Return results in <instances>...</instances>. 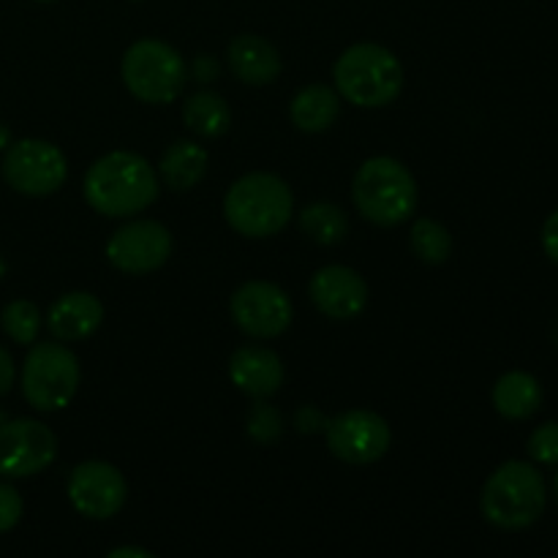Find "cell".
Returning a JSON list of instances; mask_svg holds the SVG:
<instances>
[{"mask_svg":"<svg viewBox=\"0 0 558 558\" xmlns=\"http://www.w3.org/2000/svg\"><path fill=\"white\" fill-rule=\"evenodd\" d=\"M156 167L134 150H112L87 167L82 180L85 202L104 218H131L158 199Z\"/></svg>","mask_w":558,"mask_h":558,"instance_id":"1","label":"cell"},{"mask_svg":"<svg viewBox=\"0 0 558 558\" xmlns=\"http://www.w3.org/2000/svg\"><path fill=\"white\" fill-rule=\"evenodd\" d=\"M548 485L537 463L507 461L485 480L480 512L501 532H523L545 515Z\"/></svg>","mask_w":558,"mask_h":558,"instance_id":"2","label":"cell"},{"mask_svg":"<svg viewBox=\"0 0 558 558\" xmlns=\"http://www.w3.org/2000/svg\"><path fill=\"white\" fill-rule=\"evenodd\" d=\"M332 82H336L341 101H349L360 109H379L390 107L401 96L407 74L392 49L363 41L352 44L338 54L336 65H332Z\"/></svg>","mask_w":558,"mask_h":558,"instance_id":"3","label":"cell"},{"mask_svg":"<svg viewBox=\"0 0 558 558\" xmlns=\"http://www.w3.org/2000/svg\"><path fill=\"white\" fill-rule=\"evenodd\" d=\"M294 216V194L283 178L272 172H248L229 185L223 196V218L238 234L265 240L283 232Z\"/></svg>","mask_w":558,"mask_h":558,"instance_id":"4","label":"cell"},{"mask_svg":"<svg viewBox=\"0 0 558 558\" xmlns=\"http://www.w3.org/2000/svg\"><path fill=\"white\" fill-rule=\"evenodd\" d=\"M352 199L360 216L374 227H401L417 210V180L398 158L374 156L360 163L352 180Z\"/></svg>","mask_w":558,"mask_h":558,"instance_id":"5","label":"cell"},{"mask_svg":"<svg viewBox=\"0 0 558 558\" xmlns=\"http://www.w3.org/2000/svg\"><path fill=\"white\" fill-rule=\"evenodd\" d=\"M123 85L136 101L172 104L183 96L189 82V63L183 54L158 38H140L120 60Z\"/></svg>","mask_w":558,"mask_h":558,"instance_id":"6","label":"cell"},{"mask_svg":"<svg viewBox=\"0 0 558 558\" xmlns=\"http://www.w3.org/2000/svg\"><path fill=\"white\" fill-rule=\"evenodd\" d=\"M80 360L65 343H31L22 365V396L36 412H63L80 392Z\"/></svg>","mask_w":558,"mask_h":558,"instance_id":"7","label":"cell"},{"mask_svg":"<svg viewBox=\"0 0 558 558\" xmlns=\"http://www.w3.org/2000/svg\"><path fill=\"white\" fill-rule=\"evenodd\" d=\"M3 180L9 189L25 196H49L63 189L69 161L58 145L47 140H16L5 147Z\"/></svg>","mask_w":558,"mask_h":558,"instance_id":"8","label":"cell"},{"mask_svg":"<svg viewBox=\"0 0 558 558\" xmlns=\"http://www.w3.org/2000/svg\"><path fill=\"white\" fill-rule=\"evenodd\" d=\"M174 248L172 232L161 221L136 218L114 229L107 240V262L125 276H147L161 270Z\"/></svg>","mask_w":558,"mask_h":558,"instance_id":"9","label":"cell"},{"mask_svg":"<svg viewBox=\"0 0 558 558\" xmlns=\"http://www.w3.org/2000/svg\"><path fill=\"white\" fill-rule=\"evenodd\" d=\"M327 450L349 466H371L381 461L392 445V430L381 414L371 409H347L325 428Z\"/></svg>","mask_w":558,"mask_h":558,"instance_id":"10","label":"cell"},{"mask_svg":"<svg viewBox=\"0 0 558 558\" xmlns=\"http://www.w3.org/2000/svg\"><path fill=\"white\" fill-rule=\"evenodd\" d=\"M234 327L256 341L278 338L294 319L292 298L272 281H245L229 300Z\"/></svg>","mask_w":558,"mask_h":558,"instance_id":"11","label":"cell"},{"mask_svg":"<svg viewBox=\"0 0 558 558\" xmlns=\"http://www.w3.org/2000/svg\"><path fill=\"white\" fill-rule=\"evenodd\" d=\"M58 458V436L38 420L0 423V477L25 480L41 474Z\"/></svg>","mask_w":558,"mask_h":558,"instance_id":"12","label":"cell"},{"mask_svg":"<svg viewBox=\"0 0 558 558\" xmlns=\"http://www.w3.org/2000/svg\"><path fill=\"white\" fill-rule=\"evenodd\" d=\"M71 507L90 521H109L129 499V483L123 472L107 461H82L71 469L65 483Z\"/></svg>","mask_w":558,"mask_h":558,"instance_id":"13","label":"cell"},{"mask_svg":"<svg viewBox=\"0 0 558 558\" xmlns=\"http://www.w3.org/2000/svg\"><path fill=\"white\" fill-rule=\"evenodd\" d=\"M308 298L322 316L332 322H352L368 308V283L354 267L325 265L311 276Z\"/></svg>","mask_w":558,"mask_h":558,"instance_id":"14","label":"cell"},{"mask_svg":"<svg viewBox=\"0 0 558 558\" xmlns=\"http://www.w3.org/2000/svg\"><path fill=\"white\" fill-rule=\"evenodd\" d=\"M229 379L254 401L272 398L283 387L287 371H283L281 357L272 349L259 347V343H245L234 349L229 357Z\"/></svg>","mask_w":558,"mask_h":558,"instance_id":"15","label":"cell"},{"mask_svg":"<svg viewBox=\"0 0 558 558\" xmlns=\"http://www.w3.org/2000/svg\"><path fill=\"white\" fill-rule=\"evenodd\" d=\"M104 325V303L93 292H65L52 303L47 314V327L54 341L80 343L87 341Z\"/></svg>","mask_w":558,"mask_h":558,"instance_id":"16","label":"cell"},{"mask_svg":"<svg viewBox=\"0 0 558 558\" xmlns=\"http://www.w3.org/2000/svg\"><path fill=\"white\" fill-rule=\"evenodd\" d=\"M227 63L240 82L254 87L270 85L281 74L278 49L265 36H256V33H243V36L229 44Z\"/></svg>","mask_w":558,"mask_h":558,"instance_id":"17","label":"cell"},{"mask_svg":"<svg viewBox=\"0 0 558 558\" xmlns=\"http://www.w3.org/2000/svg\"><path fill=\"white\" fill-rule=\"evenodd\" d=\"M543 385L529 371H507V374L496 379L494 392H490L496 412L505 420H512V423L534 417L539 407H543Z\"/></svg>","mask_w":558,"mask_h":558,"instance_id":"18","label":"cell"},{"mask_svg":"<svg viewBox=\"0 0 558 558\" xmlns=\"http://www.w3.org/2000/svg\"><path fill=\"white\" fill-rule=\"evenodd\" d=\"M207 167H210V153L194 140H178L163 150L161 163H158V180H161L167 189L183 191L196 189V185L205 180Z\"/></svg>","mask_w":558,"mask_h":558,"instance_id":"19","label":"cell"},{"mask_svg":"<svg viewBox=\"0 0 558 558\" xmlns=\"http://www.w3.org/2000/svg\"><path fill=\"white\" fill-rule=\"evenodd\" d=\"M338 114H341V96L336 87L319 85V82L294 93L292 104H289V118H292L294 129L305 131V134H322V131L332 129Z\"/></svg>","mask_w":558,"mask_h":558,"instance_id":"20","label":"cell"},{"mask_svg":"<svg viewBox=\"0 0 558 558\" xmlns=\"http://www.w3.org/2000/svg\"><path fill=\"white\" fill-rule=\"evenodd\" d=\"M183 123L199 140H218L232 129V107L216 90H196L183 101Z\"/></svg>","mask_w":558,"mask_h":558,"instance_id":"21","label":"cell"},{"mask_svg":"<svg viewBox=\"0 0 558 558\" xmlns=\"http://www.w3.org/2000/svg\"><path fill=\"white\" fill-rule=\"evenodd\" d=\"M300 232L316 245H338L349 234V218L336 202H311L300 210Z\"/></svg>","mask_w":558,"mask_h":558,"instance_id":"22","label":"cell"},{"mask_svg":"<svg viewBox=\"0 0 558 558\" xmlns=\"http://www.w3.org/2000/svg\"><path fill=\"white\" fill-rule=\"evenodd\" d=\"M409 243L414 256L425 265H445L452 256V234L436 218H417L409 229Z\"/></svg>","mask_w":558,"mask_h":558,"instance_id":"23","label":"cell"},{"mask_svg":"<svg viewBox=\"0 0 558 558\" xmlns=\"http://www.w3.org/2000/svg\"><path fill=\"white\" fill-rule=\"evenodd\" d=\"M41 311H38L36 303L31 300H11L9 305L0 314V325H3V332L20 347H31L36 343L38 332H41Z\"/></svg>","mask_w":558,"mask_h":558,"instance_id":"24","label":"cell"},{"mask_svg":"<svg viewBox=\"0 0 558 558\" xmlns=\"http://www.w3.org/2000/svg\"><path fill=\"white\" fill-rule=\"evenodd\" d=\"M245 434L256 445H272L283 436V417L272 403H267V398L256 401L248 409V417H245Z\"/></svg>","mask_w":558,"mask_h":558,"instance_id":"25","label":"cell"},{"mask_svg":"<svg viewBox=\"0 0 558 558\" xmlns=\"http://www.w3.org/2000/svg\"><path fill=\"white\" fill-rule=\"evenodd\" d=\"M526 452L537 466H558V423H543L532 430Z\"/></svg>","mask_w":558,"mask_h":558,"instance_id":"26","label":"cell"},{"mask_svg":"<svg viewBox=\"0 0 558 558\" xmlns=\"http://www.w3.org/2000/svg\"><path fill=\"white\" fill-rule=\"evenodd\" d=\"M22 512H25V501L20 490L9 483H0V534L11 532L22 521Z\"/></svg>","mask_w":558,"mask_h":558,"instance_id":"27","label":"cell"},{"mask_svg":"<svg viewBox=\"0 0 558 558\" xmlns=\"http://www.w3.org/2000/svg\"><path fill=\"white\" fill-rule=\"evenodd\" d=\"M327 423H330V420H327L319 409L311 407V403L294 414V428H298L300 434H319V430L327 428Z\"/></svg>","mask_w":558,"mask_h":558,"instance_id":"28","label":"cell"},{"mask_svg":"<svg viewBox=\"0 0 558 558\" xmlns=\"http://www.w3.org/2000/svg\"><path fill=\"white\" fill-rule=\"evenodd\" d=\"M539 240H543L545 256H548L554 265H558V207L554 213H550L548 218H545L543 234H539Z\"/></svg>","mask_w":558,"mask_h":558,"instance_id":"29","label":"cell"},{"mask_svg":"<svg viewBox=\"0 0 558 558\" xmlns=\"http://www.w3.org/2000/svg\"><path fill=\"white\" fill-rule=\"evenodd\" d=\"M14 381H16L14 357L9 354V349L0 347V398L9 396L11 387H14Z\"/></svg>","mask_w":558,"mask_h":558,"instance_id":"30","label":"cell"},{"mask_svg":"<svg viewBox=\"0 0 558 558\" xmlns=\"http://www.w3.org/2000/svg\"><path fill=\"white\" fill-rule=\"evenodd\" d=\"M194 76L199 82H210V80H216L218 76V63L216 60L210 58V54H199V58H196V63H194Z\"/></svg>","mask_w":558,"mask_h":558,"instance_id":"31","label":"cell"},{"mask_svg":"<svg viewBox=\"0 0 558 558\" xmlns=\"http://www.w3.org/2000/svg\"><path fill=\"white\" fill-rule=\"evenodd\" d=\"M123 556L153 558L150 550H145V548H131V545H123V548H114V550H109V558H123Z\"/></svg>","mask_w":558,"mask_h":558,"instance_id":"32","label":"cell"},{"mask_svg":"<svg viewBox=\"0 0 558 558\" xmlns=\"http://www.w3.org/2000/svg\"><path fill=\"white\" fill-rule=\"evenodd\" d=\"M9 145H11V131L0 123V150H5Z\"/></svg>","mask_w":558,"mask_h":558,"instance_id":"33","label":"cell"},{"mask_svg":"<svg viewBox=\"0 0 558 558\" xmlns=\"http://www.w3.org/2000/svg\"><path fill=\"white\" fill-rule=\"evenodd\" d=\"M554 499H556V505H558V466H556V474H554Z\"/></svg>","mask_w":558,"mask_h":558,"instance_id":"34","label":"cell"},{"mask_svg":"<svg viewBox=\"0 0 558 558\" xmlns=\"http://www.w3.org/2000/svg\"><path fill=\"white\" fill-rule=\"evenodd\" d=\"M36 3H54V0H36Z\"/></svg>","mask_w":558,"mask_h":558,"instance_id":"35","label":"cell"},{"mask_svg":"<svg viewBox=\"0 0 558 558\" xmlns=\"http://www.w3.org/2000/svg\"><path fill=\"white\" fill-rule=\"evenodd\" d=\"M131 3H142V0H131Z\"/></svg>","mask_w":558,"mask_h":558,"instance_id":"36","label":"cell"}]
</instances>
